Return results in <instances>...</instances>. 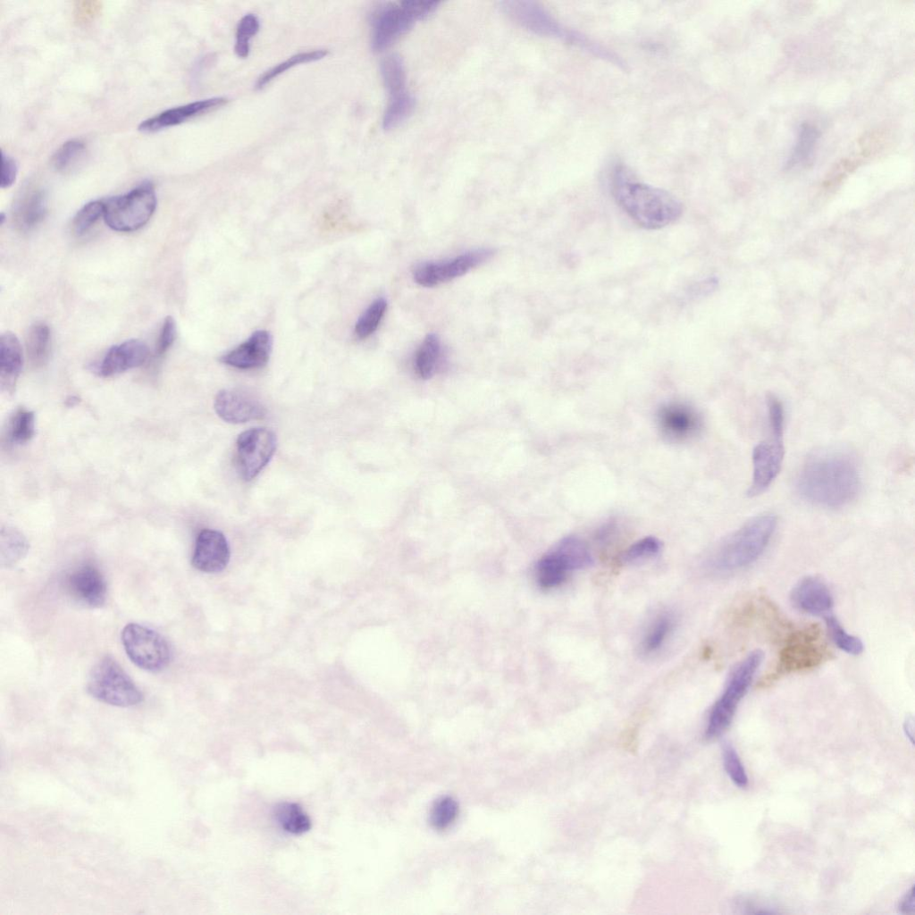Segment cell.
Returning a JSON list of instances; mask_svg holds the SVG:
<instances>
[{
  "label": "cell",
  "mask_w": 915,
  "mask_h": 915,
  "mask_svg": "<svg viewBox=\"0 0 915 915\" xmlns=\"http://www.w3.org/2000/svg\"><path fill=\"white\" fill-rule=\"evenodd\" d=\"M817 136L818 135L814 128L806 126L802 129L798 142L796 143L794 151L790 158L791 165L803 163L809 158L813 151L812 149L814 147Z\"/></svg>",
  "instance_id": "cell-42"
},
{
  "label": "cell",
  "mask_w": 915,
  "mask_h": 915,
  "mask_svg": "<svg viewBox=\"0 0 915 915\" xmlns=\"http://www.w3.org/2000/svg\"><path fill=\"white\" fill-rule=\"evenodd\" d=\"M272 345L273 339L269 332L258 330L246 341L221 357L220 361L242 370L259 368L268 362Z\"/></svg>",
  "instance_id": "cell-19"
},
{
  "label": "cell",
  "mask_w": 915,
  "mask_h": 915,
  "mask_svg": "<svg viewBox=\"0 0 915 915\" xmlns=\"http://www.w3.org/2000/svg\"><path fill=\"white\" fill-rule=\"evenodd\" d=\"M176 338V323L172 316L165 317L155 347V354L163 356L172 347Z\"/></svg>",
  "instance_id": "cell-43"
},
{
  "label": "cell",
  "mask_w": 915,
  "mask_h": 915,
  "mask_svg": "<svg viewBox=\"0 0 915 915\" xmlns=\"http://www.w3.org/2000/svg\"><path fill=\"white\" fill-rule=\"evenodd\" d=\"M104 220L113 231L130 232L144 226L156 207L154 187L144 182L130 192L104 200Z\"/></svg>",
  "instance_id": "cell-8"
},
{
  "label": "cell",
  "mask_w": 915,
  "mask_h": 915,
  "mask_svg": "<svg viewBox=\"0 0 915 915\" xmlns=\"http://www.w3.org/2000/svg\"><path fill=\"white\" fill-rule=\"evenodd\" d=\"M797 488L808 501L838 508L851 503L860 492V474L855 458L842 450H822L810 455L797 478Z\"/></svg>",
  "instance_id": "cell-1"
},
{
  "label": "cell",
  "mask_w": 915,
  "mask_h": 915,
  "mask_svg": "<svg viewBox=\"0 0 915 915\" xmlns=\"http://www.w3.org/2000/svg\"><path fill=\"white\" fill-rule=\"evenodd\" d=\"M1 182L2 189L10 188L15 181L18 173L16 161L4 151L1 152Z\"/></svg>",
  "instance_id": "cell-44"
},
{
  "label": "cell",
  "mask_w": 915,
  "mask_h": 915,
  "mask_svg": "<svg viewBox=\"0 0 915 915\" xmlns=\"http://www.w3.org/2000/svg\"><path fill=\"white\" fill-rule=\"evenodd\" d=\"M219 417L231 424H241L265 416L264 407L251 395L239 390H222L214 401Z\"/></svg>",
  "instance_id": "cell-17"
},
{
  "label": "cell",
  "mask_w": 915,
  "mask_h": 915,
  "mask_svg": "<svg viewBox=\"0 0 915 915\" xmlns=\"http://www.w3.org/2000/svg\"><path fill=\"white\" fill-rule=\"evenodd\" d=\"M121 639L128 658L141 669L159 672L170 663L168 642L151 628L130 623L123 627Z\"/></svg>",
  "instance_id": "cell-9"
},
{
  "label": "cell",
  "mask_w": 915,
  "mask_h": 915,
  "mask_svg": "<svg viewBox=\"0 0 915 915\" xmlns=\"http://www.w3.org/2000/svg\"><path fill=\"white\" fill-rule=\"evenodd\" d=\"M259 29L260 21L254 13H247L239 21L234 44V52L239 58L245 59L249 55L251 39Z\"/></svg>",
  "instance_id": "cell-36"
},
{
  "label": "cell",
  "mask_w": 915,
  "mask_h": 915,
  "mask_svg": "<svg viewBox=\"0 0 915 915\" xmlns=\"http://www.w3.org/2000/svg\"><path fill=\"white\" fill-rule=\"evenodd\" d=\"M458 806L450 797H442L433 805L431 812L432 824L439 829L448 827L457 818Z\"/></svg>",
  "instance_id": "cell-40"
},
{
  "label": "cell",
  "mask_w": 915,
  "mask_h": 915,
  "mask_svg": "<svg viewBox=\"0 0 915 915\" xmlns=\"http://www.w3.org/2000/svg\"><path fill=\"white\" fill-rule=\"evenodd\" d=\"M87 146L84 141L73 139L64 142L52 156V165L58 172H69L77 168L84 160Z\"/></svg>",
  "instance_id": "cell-32"
},
{
  "label": "cell",
  "mask_w": 915,
  "mask_h": 915,
  "mask_svg": "<svg viewBox=\"0 0 915 915\" xmlns=\"http://www.w3.org/2000/svg\"><path fill=\"white\" fill-rule=\"evenodd\" d=\"M329 54L327 49L319 48L298 52L264 71L256 80L255 89L261 90L280 75L295 66L316 62L323 59Z\"/></svg>",
  "instance_id": "cell-25"
},
{
  "label": "cell",
  "mask_w": 915,
  "mask_h": 915,
  "mask_svg": "<svg viewBox=\"0 0 915 915\" xmlns=\"http://www.w3.org/2000/svg\"><path fill=\"white\" fill-rule=\"evenodd\" d=\"M827 651L820 631L815 625L793 632L779 652L777 676L818 667L826 659Z\"/></svg>",
  "instance_id": "cell-10"
},
{
  "label": "cell",
  "mask_w": 915,
  "mask_h": 915,
  "mask_svg": "<svg viewBox=\"0 0 915 915\" xmlns=\"http://www.w3.org/2000/svg\"><path fill=\"white\" fill-rule=\"evenodd\" d=\"M46 214V197L43 189L30 188L23 191L13 206V217L16 227L28 231L34 229Z\"/></svg>",
  "instance_id": "cell-23"
},
{
  "label": "cell",
  "mask_w": 915,
  "mask_h": 915,
  "mask_svg": "<svg viewBox=\"0 0 915 915\" xmlns=\"http://www.w3.org/2000/svg\"><path fill=\"white\" fill-rule=\"evenodd\" d=\"M227 102V97H213L169 108L142 121L138 129L144 133L157 132L222 106Z\"/></svg>",
  "instance_id": "cell-16"
},
{
  "label": "cell",
  "mask_w": 915,
  "mask_h": 915,
  "mask_svg": "<svg viewBox=\"0 0 915 915\" xmlns=\"http://www.w3.org/2000/svg\"><path fill=\"white\" fill-rule=\"evenodd\" d=\"M51 333L44 323L32 324L26 335V351L30 364L35 367L46 364L49 357Z\"/></svg>",
  "instance_id": "cell-26"
},
{
  "label": "cell",
  "mask_w": 915,
  "mask_h": 915,
  "mask_svg": "<svg viewBox=\"0 0 915 915\" xmlns=\"http://www.w3.org/2000/svg\"><path fill=\"white\" fill-rule=\"evenodd\" d=\"M493 255L492 248H483L466 252L449 260L421 263L414 270V279L424 287H434L462 276L486 262Z\"/></svg>",
  "instance_id": "cell-12"
},
{
  "label": "cell",
  "mask_w": 915,
  "mask_h": 915,
  "mask_svg": "<svg viewBox=\"0 0 915 915\" xmlns=\"http://www.w3.org/2000/svg\"><path fill=\"white\" fill-rule=\"evenodd\" d=\"M611 191L617 204L640 227L659 230L682 214L681 202L668 191L638 181L623 166L614 169Z\"/></svg>",
  "instance_id": "cell-2"
},
{
  "label": "cell",
  "mask_w": 915,
  "mask_h": 915,
  "mask_svg": "<svg viewBox=\"0 0 915 915\" xmlns=\"http://www.w3.org/2000/svg\"><path fill=\"white\" fill-rule=\"evenodd\" d=\"M657 422L662 435L672 441L689 440L698 433L701 426L697 411L681 402L663 405L658 411Z\"/></svg>",
  "instance_id": "cell-14"
},
{
  "label": "cell",
  "mask_w": 915,
  "mask_h": 915,
  "mask_svg": "<svg viewBox=\"0 0 915 915\" xmlns=\"http://www.w3.org/2000/svg\"><path fill=\"white\" fill-rule=\"evenodd\" d=\"M273 817L283 831L292 835H301L311 828L310 818L298 803H279L273 810Z\"/></svg>",
  "instance_id": "cell-27"
},
{
  "label": "cell",
  "mask_w": 915,
  "mask_h": 915,
  "mask_svg": "<svg viewBox=\"0 0 915 915\" xmlns=\"http://www.w3.org/2000/svg\"><path fill=\"white\" fill-rule=\"evenodd\" d=\"M824 619L829 637L840 650L851 655H859L863 651L861 640L847 633L833 614Z\"/></svg>",
  "instance_id": "cell-35"
},
{
  "label": "cell",
  "mask_w": 915,
  "mask_h": 915,
  "mask_svg": "<svg viewBox=\"0 0 915 915\" xmlns=\"http://www.w3.org/2000/svg\"><path fill=\"white\" fill-rule=\"evenodd\" d=\"M23 365L21 343L15 334L6 332L0 339V382L3 390L13 393Z\"/></svg>",
  "instance_id": "cell-24"
},
{
  "label": "cell",
  "mask_w": 915,
  "mask_h": 915,
  "mask_svg": "<svg viewBox=\"0 0 915 915\" xmlns=\"http://www.w3.org/2000/svg\"><path fill=\"white\" fill-rule=\"evenodd\" d=\"M904 731L907 736L911 739V742L913 743L914 723L911 717L906 719L904 723Z\"/></svg>",
  "instance_id": "cell-46"
},
{
  "label": "cell",
  "mask_w": 915,
  "mask_h": 915,
  "mask_svg": "<svg viewBox=\"0 0 915 915\" xmlns=\"http://www.w3.org/2000/svg\"><path fill=\"white\" fill-rule=\"evenodd\" d=\"M35 434L34 413L26 408H19L9 421L7 435L14 444H23L30 441Z\"/></svg>",
  "instance_id": "cell-34"
},
{
  "label": "cell",
  "mask_w": 915,
  "mask_h": 915,
  "mask_svg": "<svg viewBox=\"0 0 915 915\" xmlns=\"http://www.w3.org/2000/svg\"><path fill=\"white\" fill-rule=\"evenodd\" d=\"M29 543L17 529L2 527L0 538V562L2 567H11L26 555Z\"/></svg>",
  "instance_id": "cell-28"
},
{
  "label": "cell",
  "mask_w": 915,
  "mask_h": 915,
  "mask_svg": "<svg viewBox=\"0 0 915 915\" xmlns=\"http://www.w3.org/2000/svg\"><path fill=\"white\" fill-rule=\"evenodd\" d=\"M104 200L88 202L78 211L73 218L72 228L74 232L77 235L86 233L100 217L104 216Z\"/></svg>",
  "instance_id": "cell-39"
},
{
  "label": "cell",
  "mask_w": 915,
  "mask_h": 915,
  "mask_svg": "<svg viewBox=\"0 0 915 915\" xmlns=\"http://www.w3.org/2000/svg\"><path fill=\"white\" fill-rule=\"evenodd\" d=\"M675 626L674 617L663 612L655 617L645 631L641 648L645 654L658 651L667 642Z\"/></svg>",
  "instance_id": "cell-30"
},
{
  "label": "cell",
  "mask_w": 915,
  "mask_h": 915,
  "mask_svg": "<svg viewBox=\"0 0 915 915\" xmlns=\"http://www.w3.org/2000/svg\"><path fill=\"white\" fill-rule=\"evenodd\" d=\"M382 79L389 96L407 90V75L402 59L397 55L385 57L380 66Z\"/></svg>",
  "instance_id": "cell-33"
},
{
  "label": "cell",
  "mask_w": 915,
  "mask_h": 915,
  "mask_svg": "<svg viewBox=\"0 0 915 915\" xmlns=\"http://www.w3.org/2000/svg\"><path fill=\"white\" fill-rule=\"evenodd\" d=\"M661 549V542L654 536H646L631 544L620 557L621 562L634 564L655 557Z\"/></svg>",
  "instance_id": "cell-38"
},
{
  "label": "cell",
  "mask_w": 915,
  "mask_h": 915,
  "mask_svg": "<svg viewBox=\"0 0 915 915\" xmlns=\"http://www.w3.org/2000/svg\"><path fill=\"white\" fill-rule=\"evenodd\" d=\"M68 594L88 608L101 607L106 598V583L100 571L92 565H82L70 572L64 583Z\"/></svg>",
  "instance_id": "cell-15"
},
{
  "label": "cell",
  "mask_w": 915,
  "mask_h": 915,
  "mask_svg": "<svg viewBox=\"0 0 915 915\" xmlns=\"http://www.w3.org/2000/svg\"><path fill=\"white\" fill-rule=\"evenodd\" d=\"M277 438L266 428H252L241 432L236 441L235 466L244 481H251L265 467L273 456Z\"/></svg>",
  "instance_id": "cell-11"
},
{
  "label": "cell",
  "mask_w": 915,
  "mask_h": 915,
  "mask_svg": "<svg viewBox=\"0 0 915 915\" xmlns=\"http://www.w3.org/2000/svg\"><path fill=\"white\" fill-rule=\"evenodd\" d=\"M416 105L414 97L407 90L389 96V101L382 116V128L393 130L412 114Z\"/></svg>",
  "instance_id": "cell-29"
},
{
  "label": "cell",
  "mask_w": 915,
  "mask_h": 915,
  "mask_svg": "<svg viewBox=\"0 0 915 915\" xmlns=\"http://www.w3.org/2000/svg\"><path fill=\"white\" fill-rule=\"evenodd\" d=\"M440 2L406 0L379 4L371 13V47L382 52L408 32L416 22L433 13Z\"/></svg>",
  "instance_id": "cell-5"
},
{
  "label": "cell",
  "mask_w": 915,
  "mask_h": 915,
  "mask_svg": "<svg viewBox=\"0 0 915 915\" xmlns=\"http://www.w3.org/2000/svg\"><path fill=\"white\" fill-rule=\"evenodd\" d=\"M785 455L783 435L770 433V438L757 444L752 452V478L747 491L749 497L765 491L780 472Z\"/></svg>",
  "instance_id": "cell-13"
},
{
  "label": "cell",
  "mask_w": 915,
  "mask_h": 915,
  "mask_svg": "<svg viewBox=\"0 0 915 915\" xmlns=\"http://www.w3.org/2000/svg\"><path fill=\"white\" fill-rule=\"evenodd\" d=\"M87 690L97 701L116 707L134 706L143 700L140 690L110 656L102 658L93 667Z\"/></svg>",
  "instance_id": "cell-7"
},
{
  "label": "cell",
  "mask_w": 915,
  "mask_h": 915,
  "mask_svg": "<svg viewBox=\"0 0 915 915\" xmlns=\"http://www.w3.org/2000/svg\"><path fill=\"white\" fill-rule=\"evenodd\" d=\"M776 524L773 514L751 518L716 548L709 559L710 567L719 573H728L748 567L764 552Z\"/></svg>",
  "instance_id": "cell-3"
},
{
  "label": "cell",
  "mask_w": 915,
  "mask_h": 915,
  "mask_svg": "<svg viewBox=\"0 0 915 915\" xmlns=\"http://www.w3.org/2000/svg\"><path fill=\"white\" fill-rule=\"evenodd\" d=\"M724 767L731 780L739 787H745L748 784V777L745 769L738 757L737 752L730 744H726L723 749Z\"/></svg>",
  "instance_id": "cell-41"
},
{
  "label": "cell",
  "mask_w": 915,
  "mask_h": 915,
  "mask_svg": "<svg viewBox=\"0 0 915 915\" xmlns=\"http://www.w3.org/2000/svg\"><path fill=\"white\" fill-rule=\"evenodd\" d=\"M148 355V348L143 341L128 340L109 348L97 370L104 377L116 375L142 365Z\"/></svg>",
  "instance_id": "cell-21"
},
{
  "label": "cell",
  "mask_w": 915,
  "mask_h": 915,
  "mask_svg": "<svg viewBox=\"0 0 915 915\" xmlns=\"http://www.w3.org/2000/svg\"><path fill=\"white\" fill-rule=\"evenodd\" d=\"M763 658V652L755 650L733 669L722 694L710 711L705 732L707 739L717 738L727 729L738 704L748 692Z\"/></svg>",
  "instance_id": "cell-6"
},
{
  "label": "cell",
  "mask_w": 915,
  "mask_h": 915,
  "mask_svg": "<svg viewBox=\"0 0 915 915\" xmlns=\"http://www.w3.org/2000/svg\"><path fill=\"white\" fill-rule=\"evenodd\" d=\"M440 357V339L436 334L430 333L424 339L416 354L415 368L419 377L431 378L436 371Z\"/></svg>",
  "instance_id": "cell-31"
},
{
  "label": "cell",
  "mask_w": 915,
  "mask_h": 915,
  "mask_svg": "<svg viewBox=\"0 0 915 915\" xmlns=\"http://www.w3.org/2000/svg\"><path fill=\"white\" fill-rule=\"evenodd\" d=\"M229 559V545L221 532L204 529L198 533L192 556L194 567L206 573H217L225 568Z\"/></svg>",
  "instance_id": "cell-18"
},
{
  "label": "cell",
  "mask_w": 915,
  "mask_h": 915,
  "mask_svg": "<svg viewBox=\"0 0 915 915\" xmlns=\"http://www.w3.org/2000/svg\"><path fill=\"white\" fill-rule=\"evenodd\" d=\"M4 220H5V214L4 213H1V214H0V223L3 224Z\"/></svg>",
  "instance_id": "cell-47"
},
{
  "label": "cell",
  "mask_w": 915,
  "mask_h": 915,
  "mask_svg": "<svg viewBox=\"0 0 915 915\" xmlns=\"http://www.w3.org/2000/svg\"><path fill=\"white\" fill-rule=\"evenodd\" d=\"M793 605L802 612L819 617L832 614L833 597L819 578L807 576L795 584L791 592Z\"/></svg>",
  "instance_id": "cell-20"
},
{
  "label": "cell",
  "mask_w": 915,
  "mask_h": 915,
  "mask_svg": "<svg viewBox=\"0 0 915 915\" xmlns=\"http://www.w3.org/2000/svg\"><path fill=\"white\" fill-rule=\"evenodd\" d=\"M573 571H575V567L570 553L556 543L539 559L534 575L540 587L550 590L566 582Z\"/></svg>",
  "instance_id": "cell-22"
},
{
  "label": "cell",
  "mask_w": 915,
  "mask_h": 915,
  "mask_svg": "<svg viewBox=\"0 0 915 915\" xmlns=\"http://www.w3.org/2000/svg\"><path fill=\"white\" fill-rule=\"evenodd\" d=\"M387 308V301L384 298H378L359 316L356 326L355 333L359 339H365L375 332L380 324Z\"/></svg>",
  "instance_id": "cell-37"
},
{
  "label": "cell",
  "mask_w": 915,
  "mask_h": 915,
  "mask_svg": "<svg viewBox=\"0 0 915 915\" xmlns=\"http://www.w3.org/2000/svg\"><path fill=\"white\" fill-rule=\"evenodd\" d=\"M504 13L516 24L534 34L555 38L609 61L612 53L577 30L564 26L544 7L533 1L502 2Z\"/></svg>",
  "instance_id": "cell-4"
},
{
  "label": "cell",
  "mask_w": 915,
  "mask_h": 915,
  "mask_svg": "<svg viewBox=\"0 0 915 915\" xmlns=\"http://www.w3.org/2000/svg\"><path fill=\"white\" fill-rule=\"evenodd\" d=\"M900 911L904 914L913 913L915 911L914 886L906 894L899 905Z\"/></svg>",
  "instance_id": "cell-45"
}]
</instances>
